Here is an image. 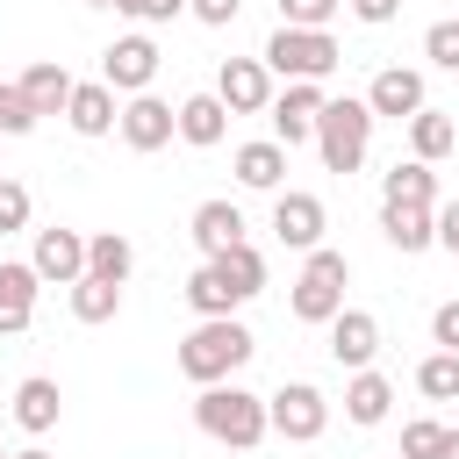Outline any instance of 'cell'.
Here are the masks:
<instances>
[{
    "mask_svg": "<svg viewBox=\"0 0 459 459\" xmlns=\"http://www.w3.org/2000/svg\"><path fill=\"white\" fill-rule=\"evenodd\" d=\"M251 351H258V337H251L237 316H208V323H194V330L179 337V373H186L194 387H222V380H237V373L251 366Z\"/></svg>",
    "mask_w": 459,
    "mask_h": 459,
    "instance_id": "6da1fadb",
    "label": "cell"
},
{
    "mask_svg": "<svg viewBox=\"0 0 459 459\" xmlns=\"http://www.w3.org/2000/svg\"><path fill=\"white\" fill-rule=\"evenodd\" d=\"M194 423H201V437H215V445H230V452H251V445H265L273 409H265V394L222 380V387H201V394H194Z\"/></svg>",
    "mask_w": 459,
    "mask_h": 459,
    "instance_id": "7a4b0ae2",
    "label": "cell"
},
{
    "mask_svg": "<svg viewBox=\"0 0 459 459\" xmlns=\"http://www.w3.org/2000/svg\"><path fill=\"white\" fill-rule=\"evenodd\" d=\"M344 287H351V258H344V251H330V244H316V251L301 258L294 287H287V308H294V323H316V330H330V323L344 316Z\"/></svg>",
    "mask_w": 459,
    "mask_h": 459,
    "instance_id": "3957f363",
    "label": "cell"
},
{
    "mask_svg": "<svg viewBox=\"0 0 459 459\" xmlns=\"http://www.w3.org/2000/svg\"><path fill=\"white\" fill-rule=\"evenodd\" d=\"M316 151H323V172H359L366 165V151H373V108H366V93L351 100H330L323 115H316Z\"/></svg>",
    "mask_w": 459,
    "mask_h": 459,
    "instance_id": "277c9868",
    "label": "cell"
},
{
    "mask_svg": "<svg viewBox=\"0 0 459 459\" xmlns=\"http://www.w3.org/2000/svg\"><path fill=\"white\" fill-rule=\"evenodd\" d=\"M258 57H265V72H280L287 86H294V79H316V86H323V79L344 65V50H337L330 29H273Z\"/></svg>",
    "mask_w": 459,
    "mask_h": 459,
    "instance_id": "5b68a950",
    "label": "cell"
},
{
    "mask_svg": "<svg viewBox=\"0 0 459 459\" xmlns=\"http://www.w3.org/2000/svg\"><path fill=\"white\" fill-rule=\"evenodd\" d=\"M265 409H273V430H280L287 445H316V437L330 430V394H323L316 380H280V387L265 394Z\"/></svg>",
    "mask_w": 459,
    "mask_h": 459,
    "instance_id": "8992f818",
    "label": "cell"
},
{
    "mask_svg": "<svg viewBox=\"0 0 459 459\" xmlns=\"http://www.w3.org/2000/svg\"><path fill=\"white\" fill-rule=\"evenodd\" d=\"M158 43L143 36V29H129V36H115L108 50H100V79L122 93V100H136V93H151V79H158Z\"/></svg>",
    "mask_w": 459,
    "mask_h": 459,
    "instance_id": "52a82bcc",
    "label": "cell"
},
{
    "mask_svg": "<svg viewBox=\"0 0 459 459\" xmlns=\"http://www.w3.org/2000/svg\"><path fill=\"white\" fill-rule=\"evenodd\" d=\"M366 108H373V122H402V129H409V122L430 108L423 72H416V65H380L373 86H366Z\"/></svg>",
    "mask_w": 459,
    "mask_h": 459,
    "instance_id": "ba28073f",
    "label": "cell"
},
{
    "mask_svg": "<svg viewBox=\"0 0 459 459\" xmlns=\"http://www.w3.org/2000/svg\"><path fill=\"white\" fill-rule=\"evenodd\" d=\"M323 108H330V93H323L316 79H294L287 93H273V108H265V115H273V143H280V151L316 143V115H323Z\"/></svg>",
    "mask_w": 459,
    "mask_h": 459,
    "instance_id": "9c48e42d",
    "label": "cell"
},
{
    "mask_svg": "<svg viewBox=\"0 0 459 459\" xmlns=\"http://www.w3.org/2000/svg\"><path fill=\"white\" fill-rule=\"evenodd\" d=\"M323 230H330V208H323L308 186H280V194H273V237H280L287 251H316Z\"/></svg>",
    "mask_w": 459,
    "mask_h": 459,
    "instance_id": "30bf717a",
    "label": "cell"
},
{
    "mask_svg": "<svg viewBox=\"0 0 459 459\" xmlns=\"http://www.w3.org/2000/svg\"><path fill=\"white\" fill-rule=\"evenodd\" d=\"M29 265H36V280H43V287H72V280H86V230H65V222L36 230Z\"/></svg>",
    "mask_w": 459,
    "mask_h": 459,
    "instance_id": "8fae6325",
    "label": "cell"
},
{
    "mask_svg": "<svg viewBox=\"0 0 459 459\" xmlns=\"http://www.w3.org/2000/svg\"><path fill=\"white\" fill-rule=\"evenodd\" d=\"M215 93H222L230 115H265V108H273V72H265V57H222V65H215Z\"/></svg>",
    "mask_w": 459,
    "mask_h": 459,
    "instance_id": "7c38bea8",
    "label": "cell"
},
{
    "mask_svg": "<svg viewBox=\"0 0 459 459\" xmlns=\"http://www.w3.org/2000/svg\"><path fill=\"white\" fill-rule=\"evenodd\" d=\"M172 136H179V108L172 100H158V93L122 100V143L129 151H165Z\"/></svg>",
    "mask_w": 459,
    "mask_h": 459,
    "instance_id": "4fadbf2b",
    "label": "cell"
},
{
    "mask_svg": "<svg viewBox=\"0 0 459 459\" xmlns=\"http://www.w3.org/2000/svg\"><path fill=\"white\" fill-rule=\"evenodd\" d=\"M244 230H251V222H244V208H237V201H222V194H215V201H201V208H194V222H186V237L201 244V258H222V251L251 244Z\"/></svg>",
    "mask_w": 459,
    "mask_h": 459,
    "instance_id": "5bb4252c",
    "label": "cell"
},
{
    "mask_svg": "<svg viewBox=\"0 0 459 459\" xmlns=\"http://www.w3.org/2000/svg\"><path fill=\"white\" fill-rule=\"evenodd\" d=\"M330 359H337L344 373H366V366L380 359V316H373V308H344V316L330 323Z\"/></svg>",
    "mask_w": 459,
    "mask_h": 459,
    "instance_id": "9a60e30c",
    "label": "cell"
},
{
    "mask_svg": "<svg viewBox=\"0 0 459 459\" xmlns=\"http://www.w3.org/2000/svg\"><path fill=\"white\" fill-rule=\"evenodd\" d=\"M36 294H43L36 265L29 258H0V337H22L36 323Z\"/></svg>",
    "mask_w": 459,
    "mask_h": 459,
    "instance_id": "2e32d148",
    "label": "cell"
},
{
    "mask_svg": "<svg viewBox=\"0 0 459 459\" xmlns=\"http://www.w3.org/2000/svg\"><path fill=\"white\" fill-rule=\"evenodd\" d=\"M65 122H72L79 136H115V129H122V93H115L108 79H79Z\"/></svg>",
    "mask_w": 459,
    "mask_h": 459,
    "instance_id": "e0dca14e",
    "label": "cell"
},
{
    "mask_svg": "<svg viewBox=\"0 0 459 459\" xmlns=\"http://www.w3.org/2000/svg\"><path fill=\"white\" fill-rule=\"evenodd\" d=\"M230 172H237V186H244V194H280V186H287V151H280L273 136H258V143H237Z\"/></svg>",
    "mask_w": 459,
    "mask_h": 459,
    "instance_id": "ac0fdd59",
    "label": "cell"
},
{
    "mask_svg": "<svg viewBox=\"0 0 459 459\" xmlns=\"http://www.w3.org/2000/svg\"><path fill=\"white\" fill-rule=\"evenodd\" d=\"M57 416H65V387H57L50 373H29V380L14 387V423H22L29 437H50Z\"/></svg>",
    "mask_w": 459,
    "mask_h": 459,
    "instance_id": "d6986e66",
    "label": "cell"
},
{
    "mask_svg": "<svg viewBox=\"0 0 459 459\" xmlns=\"http://www.w3.org/2000/svg\"><path fill=\"white\" fill-rule=\"evenodd\" d=\"M14 86H22V100H29V108H36V122H43V115H65V108H72V86H79V79H72L57 57H36Z\"/></svg>",
    "mask_w": 459,
    "mask_h": 459,
    "instance_id": "ffe728a7",
    "label": "cell"
},
{
    "mask_svg": "<svg viewBox=\"0 0 459 459\" xmlns=\"http://www.w3.org/2000/svg\"><path fill=\"white\" fill-rule=\"evenodd\" d=\"M230 136V108H222V93L208 86V93H186L179 100V143H194V151H215Z\"/></svg>",
    "mask_w": 459,
    "mask_h": 459,
    "instance_id": "44dd1931",
    "label": "cell"
},
{
    "mask_svg": "<svg viewBox=\"0 0 459 459\" xmlns=\"http://www.w3.org/2000/svg\"><path fill=\"white\" fill-rule=\"evenodd\" d=\"M380 201L387 208H437V172L423 158H394L380 172Z\"/></svg>",
    "mask_w": 459,
    "mask_h": 459,
    "instance_id": "7402d4cb",
    "label": "cell"
},
{
    "mask_svg": "<svg viewBox=\"0 0 459 459\" xmlns=\"http://www.w3.org/2000/svg\"><path fill=\"white\" fill-rule=\"evenodd\" d=\"M387 409H394V380H387L380 366H366V373L344 380V423L373 430V423H387Z\"/></svg>",
    "mask_w": 459,
    "mask_h": 459,
    "instance_id": "603a6c76",
    "label": "cell"
},
{
    "mask_svg": "<svg viewBox=\"0 0 459 459\" xmlns=\"http://www.w3.org/2000/svg\"><path fill=\"white\" fill-rule=\"evenodd\" d=\"M380 237H387L402 258H416V251L437 244V208H387V201H380Z\"/></svg>",
    "mask_w": 459,
    "mask_h": 459,
    "instance_id": "cb8c5ba5",
    "label": "cell"
},
{
    "mask_svg": "<svg viewBox=\"0 0 459 459\" xmlns=\"http://www.w3.org/2000/svg\"><path fill=\"white\" fill-rule=\"evenodd\" d=\"M452 151H459V122H452L445 108H423V115L409 122V158L437 165V158H452Z\"/></svg>",
    "mask_w": 459,
    "mask_h": 459,
    "instance_id": "d4e9b609",
    "label": "cell"
},
{
    "mask_svg": "<svg viewBox=\"0 0 459 459\" xmlns=\"http://www.w3.org/2000/svg\"><path fill=\"white\" fill-rule=\"evenodd\" d=\"M215 273H222V287L237 294V301H251V294H265V251L258 244H237V251H222V258H208Z\"/></svg>",
    "mask_w": 459,
    "mask_h": 459,
    "instance_id": "484cf974",
    "label": "cell"
},
{
    "mask_svg": "<svg viewBox=\"0 0 459 459\" xmlns=\"http://www.w3.org/2000/svg\"><path fill=\"white\" fill-rule=\"evenodd\" d=\"M72 316L79 323H115L122 316V280H100V273L72 280Z\"/></svg>",
    "mask_w": 459,
    "mask_h": 459,
    "instance_id": "4316f807",
    "label": "cell"
},
{
    "mask_svg": "<svg viewBox=\"0 0 459 459\" xmlns=\"http://www.w3.org/2000/svg\"><path fill=\"white\" fill-rule=\"evenodd\" d=\"M129 265H136V244H129L122 230H93V237H86V273H100V280H129Z\"/></svg>",
    "mask_w": 459,
    "mask_h": 459,
    "instance_id": "83f0119b",
    "label": "cell"
},
{
    "mask_svg": "<svg viewBox=\"0 0 459 459\" xmlns=\"http://www.w3.org/2000/svg\"><path fill=\"white\" fill-rule=\"evenodd\" d=\"M416 394H430V402H459V351H430V359L416 366Z\"/></svg>",
    "mask_w": 459,
    "mask_h": 459,
    "instance_id": "f1b7e54d",
    "label": "cell"
},
{
    "mask_svg": "<svg viewBox=\"0 0 459 459\" xmlns=\"http://www.w3.org/2000/svg\"><path fill=\"white\" fill-rule=\"evenodd\" d=\"M445 430H452V423H437V416L402 423V459H437V452H445Z\"/></svg>",
    "mask_w": 459,
    "mask_h": 459,
    "instance_id": "f546056e",
    "label": "cell"
},
{
    "mask_svg": "<svg viewBox=\"0 0 459 459\" xmlns=\"http://www.w3.org/2000/svg\"><path fill=\"white\" fill-rule=\"evenodd\" d=\"M344 0H280V29H330Z\"/></svg>",
    "mask_w": 459,
    "mask_h": 459,
    "instance_id": "4dcf8cb0",
    "label": "cell"
},
{
    "mask_svg": "<svg viewBox=\"0 0 459 459\" xmlns=\"http://www.w3.org/2000/svg\"><path fill=\"white\" fill-rule=\"evenodd\" d=\"M423 57H430L437 72H459V22H430V29H423Z\"/></svg>",
    "mask_w": 459,
    "mask_h": 459,
    "instance_id": "1f68e13d",
    "label": "cell"
},
{
    "mask_svg": "<svg viewBox=\"0 0 459 459\" xmlns=\"http://www.w3.org/2000/svg\"><path fill=\"white\" fill-rule=\"evenodd\" d=\"M29 129H36V108L22 100L14 79H0V136H29Z\"/></svg>",
    "mask_w": 459,
    "mask_h": 459,
    "instance_id": "d6a6232c",
    "label": "cell"
},
{
    "mask_svg": "<svg viewBox=\"0 0 459 459\" xmlns=\"http://www.w3.org/2000/svg\"><path fill=\"white\" fill-rule=\"evenodd\" d=\"M29 186L22 179H0V237H14V230H29Z\"/></svg>",
    "mask_w": 459,
    "mask_h": 459,
    "instance_id": "836d02e7",
    "label": "cell"
},
{
    "mask_svg": "<svg viewBox=\"0 0 459 459\" xmlns=\"http://www.w3.org/2000/svg\"><path fill=\"white\" fill-rule=\"evenodd\" d=\"M129 22H143V29H158V22H172V14H186V0H115Z\"/></svg>",
    "mask_w": 459,
    "mask_h": 459,
    "instance_id": "e575fe53",
    "label": "cell"
},
{
    "mask_svg": "<svg viewBox=\"0 0 459 459\" xmlns=\"http://www.w3.org/2000/svg\"><path fill=\"white\" fill-rule=\"evenodd\" d=\"M430 344L437 351H459V301H437L430 308Z\"/></svg>",
    "mask_w": 459,
    "mask_h": 459,
    "instance_id": "d590c367",
    "label": "cell"
},
{
    "mask_svg": "<svg viewBox=\"0 0 459 459\" xmlns=\"http://www.w3.org/2000/svg\"><path fill=\"white\" fill-rule=\"evenodd\" d=\"M237 7H244V0H186V14H194V22H208V29H230V22H237Z\"/></svg>",
    "mask_w": 459,
    "mask_h": 459,
    "instance_id": "8d00e7d4",
    "label": "cell"
},
{
    "mask_svg": "<svg viewBox=\"0 0 459 459\" xmlns=\"http://www.w3.org/2000/svg\"><path fill=\"white\" fill-rule=\"evenodd\" d=\"M344 7H351V14L366 22V29H387V22L402 14V0H344Z\"/></svg>",
    "mask_w": 459,
    "mask_h": 459,
    "instance_id": "74e56055",
    "label": "cell"
},
{
    "mask_svg": "<svg viewBox=\"0 0 459 459\" xmlns=\"http://www.w3.org/2000/svg\"><path fill=\"white\" fill-rule=\"evenodd\" d=\"M437 251H452V258H459V194H452V201H437Z\"/></svg>",
    "mask_w": 459,
    "mask_h": 459,
    "instance_id": "f35d334b",
    "label": "cell"
},
{
    "mask_svg": "<svg viewBox=\"0 0 459 459\" xmlns=\"http://www.w3.org/2000/svg\"><path fill=\"white\" fill-rule=\"evenodd\" d=\"M437 459H459V430H445V452Z\"/></svg>",
    "mask_w": 459,
    "mask_h": 459,
    "instance_id": "ab89813d",
    "label": "cell"
},
{
    "mask_svg": "<svg viewBox=\"0 0 459 459\" xmlns=\"http://www.w3.org/2000/svg\"><path fill=\"white\" fill-rule=\"evenodd\" d=\"M14 459H50V452H43V445H29V452H14Z\"/></svg>",
    "mask_w": 459,
    "mask_h": 459,
    "instance_id": "60d3db41",
    "label": "cell"
},
{
    "mask_svg": "<svg viewBox=\"0 0 459 459\" xmlns=\"http://www.w3.org/2000/svg\"><path fill=\"white\" fill-rule=\"evenodd\" d=\"M86 7H115V0H86Z\"/></svg>",
    "mask_w": 459,
    "mask_h": 459,
    "instance_id": "b9f144b4",
    "label": "cell"
},
{
    "mask_svg": "<svg viewBox=\"0 0 459 459\" xmlns=\"http://www.w3.org/2000/svg\"><path fill=\"white\" fill-rule=\"evenodd\" d=\"M0 459H14V452H7V445H0Z\"/></svg>",
    "mask_w": 459,
    "mask_h": 459,
    "instance_id": "7bdbcfd3",
    "label": "cell"
},
{
    "mask_svg": "<svg viewBox=\"0 0 459 459\" xmlns=\"http://www.w3.org/2000/svg\"><path fill=\"white\" fill-rule=\"evenodd\" d=\"M0 179H7V172H0Z\"/></svg>",
    "mask_w": 459,
    "mask_h": 459,
    "instance_id": "ee69618b",
    "label": "cell"
}]
</instances>
